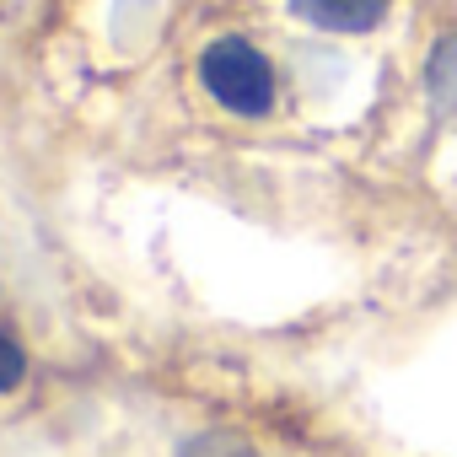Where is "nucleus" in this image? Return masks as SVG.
<instances>
[{
    "mask_svg": "<svg viewBox=\"0 0 457 457\" xmlns=\"http://www.w3.org/2000/svg\"><path fill=\"white\" fill-rule=\"evenodd\" d=\"M425 92H430V103L446 119H457V33H446L430 49V60H425Z\"/></svg>",
    "mask_w": 457,
    "mask_h": 457,
    "instance_id": "obj_3",
    "label": "nucleus"
},
{
    "mask_svg": "<svg viewBox=\"0 0 457 457\" xmlns=\"http://www.w3.org/2000/svg\"><path fill=\"white\" fill-rule=\"evenodd\" d=\"M387 6H393V0H291V12H296L307 28H318V33H345V38L382 28Z\"/></svg>",
    "mask_w": 457,
    "mask_h": 457,
    "instance_id": "obj_2",
    "label": "nucleus"
},
{
    "mask_svg": "<svg viewBox=\"0 0 457 457\" xmlns=\"http://www.w3.org/2000/svg\"><path fill=\"white\" fill-rule=\"evenodd\" d=\"M178 457H259L243 436H226V430H204V436H188L178 446Z\"/></svg>",
    "mask_w": 457,
    "mask_h": 457,
    "instance_id": "obj_4",
    "label": "nucleus"
},
{
    "mask_svg": "<svg viewBox=\"0 0 457 457\" xmlns=\"http://www.w3.org/2000/svg\"><path fill=\"white\" fill-rule=\"evenodd\" d=\"M22 377H28V355H22V345H17L12 334H0V393H17Z\"/></svg>",
    "mask_w": 457,
    "mask_h": 457,
    "instance_id": "obj_5",
    "label": "nucleus"
},
{
    "mask_svg": "<svg viewBox=\"0 0 457 457\" xmlns=\"http://www.w3.org/2000/svg\"><path fill=\"white\" fill-rule=\"evenodd\" d=\"M199 81H204V92H210L226 113H237V119H264V113L275 108V97H280L275 65L264 60V49H253V44L237 38V33L204 44V54H199Z\"/></svg>",
    "mask_w": 457,
    "mask_h": 457,
    "instance_id": "obj_1",
    "label": "nucleus"
}]
</instances>
